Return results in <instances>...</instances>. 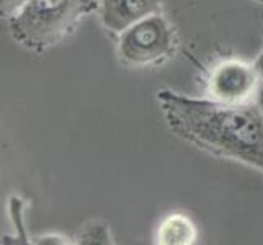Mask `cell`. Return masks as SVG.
I'll return each instance as SVG.
<instances>
[{
    "label": "cell",
    "mask_w": 263,
    "mask_h": 245,
    "mask_svg": "<svg viewBox=\"0 0 263 245\" xmlns=\"http://www.w3.org/2000/svg\"><path fill=\"white\" fill-rule=\"evenodd\" d=\"M198 231L193 221L185 214H170L160 222L156 242L162 245H190L195 243Z\"/></svg>",
    "instance_id": "8992f818"
},
{
    "label": "cell",
    "mask_w": 263,
    "mask_h": 245,
    "mask_svg": "<svg viewBox=\"0 0 263 245\" xmlns=\"http://www.w3.org/2000/svg\"><path fill=\"white\" fill-rule=\"evenodd\" d=\"M253 66H255L257 74H258V90H257L255 103L263 113V51L260 52V56L255 59V62H253Z\"/></svg>",
    "instance_id": "ba28073f"
},
{
    "label": "cell",
    "mask_w": 263,
    "mask_h": 245,
    "mask_svg": "<svg viewBox=\"0 0 263 245\" xmlns=\"http://www.w3.org/2000/svg\"><path fill=\"white\" fill-rule=\"evenodd\" d=\"M157 102L175 136L263 174V113L257 103L226 105L172 90H159Z\"/></svg>",
    "instance_id": "6da1fadb"
},
{
    "label": "cell",
    "mask_w": 263,
    "mask_h": 245,
    "mask_svg": "<svg viewBox=\"0 0 263 245\" xmlns=\"http://www.w3.org/2000/svg\"><path fill=\"white\" fill-rule=\"evenodd\" d=\"M98 18L103 28L121 34L144 18L162 12V0H100Z\"/></svg>",
    "instance_id": "5b68a950"
},
{
    "label": "cell",
    "mask_w": 263,
    "mask_h": 245,
    "mask_svg": "<svg viewBox=\"0 0 263 245\" xmlns=\"http://www.w3.org/2000/svg\"><path fill=\"white\" fill-rule=\"evenodd\" d=\"M77 243H113V237L106 224L90 222L85 224L77 234Z\"/></svg>",
    "instance_id": "52a82bcc"
},
{
    "label": "cell",
    "mask_w": 263,
    "mask_h": 245,
    "mask_svg": "<svg viewBox=\"0 0 263 245\" xmlns=\"http://www.w3.org/2000/svg\"><path fill=\"white\" fill-rule=\"evenodd\" d=\"M258 2H263V0H258Z\"/></svg>",
    "instance_id": "30bf717a"
},
{
    "label": "cell",
    "mask_w": 263,
    "mask_h": 245,
    "mask_svg": "<svg viewBox=\"0 0 263 245\" xmlns=\"http://www.w3.org/2000/svg\"><path fill=\"white\" fill-rule=\"evenodd\" d=\"M177 34L160 13L144 18L118 34V59L128 67L159 66L174 56Z\"/></svg>",
    "instance_id": "3957f363"
},
{
    "label": "cell",
    "mask_w": 263,
    "mask_h": 245,
    "mask_svg": "<svg viewBox=\"0 0 263 245\" xmlns=\"http://www.w3.org/2000/svg\"><path fill=\"white\" fill-rule=\"evenodd\" d=\"M98 4L93 0H28L12 18L10 33L23 48L48 51L62 41Z\"/></svg>",
    "instance_id": "7a4b0ae2"
},
{
    "label": "cell",
    "mask_w": 263,
    "mask_h": 245,
    "mask_svg": "<svg viewBox=\"0 0 263 245\" xmlns=\"http://www.w3.org/2000/svg\"><path fill=\"white\" fill-rule=\"evenodd\" d=\"M258 74L253 64L240 61H224L208 77L206 92L211 100L226 105L255 103Z\"/></svg>",
    "instance_id": "277c9868"
},
{
    "label": "cell",
    "mask_w": 263,
    "mask_h": 245,
    "mask_svg": "<svg viewBox=\"0 0 263 245\" xmlns=\"http://www.w3.org/2000/svg\"><path fill=\"white\" fill-rule=\"evenodd\" d=\"M28 0H2V16L12 18Z\"/></svg>",
    "instance_id": "9c48e42d"
}]
</instances>
